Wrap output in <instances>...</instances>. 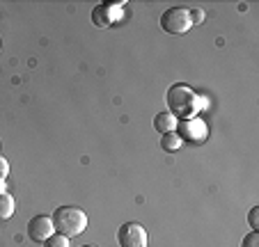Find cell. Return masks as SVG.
<instances>
[{
  "label": "cell",
  "instance_id": "obj_1",
  "mask_svg": "<svg viewBox=\"0 0 259 247\" xmlns=\"http://www.w3.org/2000/svg\"><path fill=\"white\" fill-rule=\"evenodd\" d=\"M167 108H170L167 112H170L175 119H191L202 108V98L197 96L191 87L177 82V85H172V87L167 89Z\"/></svg>",
  "mask_w": 259,
  "mask_h": 247
},
{
  "label": "cell",
  "instance_id": "obj_2",
  "mask_svg": "<svg viewBox=\"0 0 259 247\" xmlns=\"http://www.w3.org/2000/svg\"><path fill=\"white\" fill-rule=\"evenodd\" d=\"M51 220H53L55 233H62L67 238L80 236L88 229V215L78 206H58L51 215Z\"/></svg>",
  "mask_w": 259,
  "mask_h": 247
},
{
  "label": "cell",
  "instance_id": "obj_3",
  "mask_svg": "<svg viewBox=\"0 0 259 247\" xmlns=\"http://www.w3.org/2000/svg\"><path fill=\"white\" fill-rule=\"evenodd\" d=\"M161 28L170 34H184L193 28L186 7H170L161 14Z\"/></svg>",
  "mask_w": 259,
  "mask_h": 247
},
{
  "label": "cell",
  "instance_id": "obj_4",
  "mask_svg": "<svg viewBox=\"0 0 259 247\" xmlns=\"http://www.w3.org/2000/svg\"><path fill=\"white\" fill-rule=\"evenodd\" d=\"M117 242H119V247H147L149 245V233H147V229L142 224L126 222L119 227Z\"/></svg>",
  "mask_w": 259,
  "mask_h": 247
},
{
  "label": "cell",
  "instance_id": "obj_5",
  "mask_svg": "<svg viewBox=\"0 0 259 247\" xmlns=\"http://www.w3.org/2000/svg\"><path fill=\"white\" fill-rule=\"evenodd\" d=\"M124 3H99L92 10V23L97 28H113L122 19Z\"/></svg>",
  "mask_w": 259,
  "mask_h": 247
},
{
  "label": "cell",
  "instance_id": "obj_6",
  "mask_svg": "<svg viewBox=\"0 0 259 247\" xmlns=\"http://www.w3.org/2000/svg\"><path fill=\"white\" fill-rule=\"evenodd\" d=\"M177 128H179V133L177 135L181 137V140H188V142H204L206 135H209V128H206V124L202 119H197V117H191V119H184L177 124Z\"/></svg>",
  "mask_w": 259,
  "mask_h": 247
},
{
  "label": "cell",
  "instance_id": "obj_7",
  "mask_svg": "<svg viewBox=\"0 0 259 247\" xmlns=\"http://www.w3.org/2000/svg\"><path fill=\"white\" fill-rule=\"evenodd\" d=\"M53 233H55V227H53L51 215H34L28 222V236L32 242H44V240H49Z\"/></svg>",
  "mask_w": 259,
  "mask_h": 247
},
{
  "label": "cell",
  "instance_id": "obj_8",
  "mask_svg": "<svg viewBox=\"0 0 259 247\" xmlns=\"http://www.w3.org/2000/svg\"><path fill=\"white\" fill-rule=\"evenodd\" d=\"M177 124H179V121H177L167 110L165 112H158V115L154 117V128H156L161 135H165V133H175L177 131Z\"/></svg>",
  "mask_w": 259,
  "mask_h": 247
},
{
  "label": "cell",
  "instance_id": "obj_9",
  "mask_svg": "<svg viewBox=\"0 0 259 247\" xmlns=\"http://www.w3.org/2000/svg\"><path fill=\"white\" fill-rule=\"evenodd\" d=\"M14 197L10 192H0V220H10L14 215Z\"/></svg>",
  "mask_w": 259,
  "mask_h": 247
},
{
  "label": "cell",
  "instance_id": "obj_10",
  "mask_svg": "<svg viewBox=\"0 0 259 247\" xmlns=\"http://www.w3.org/2000/svg\"><path fill=\"white\" fill-rule=\"evenodd\" d=\"M181 142H184V140L177 135V131L175 133H165V135L161 137V149L163 151H177L181 146Z\"/></svg>",
  "mask_w": 259,
  "mask_h": 247
},
{
  "label": "cell",
  "instance_id": "obj_11",
  "mask_svg": "<svg viewBox=\"0 0 259 247\" xmlns=\"http://www.w3.org/2000/svg\"><path fill=\"white\" fill-rule=\"evenodd\" d=\"M44 247H69V238L62 233H53L49 240H44Z\"/></svg>",
  "mask_w": 259,
  "mask_h": 247
},
{
  "label": "cell",
  "instance_id": "obj_12",
  "mask_svg": "<svg viewBox=\"0 0 259 247\" xmlns=\"http://www.w3.org/2000/svg\"><path fill=\"white\" fill-rule=\"evenodd\" d=\"M241 247H259V233L257 231H250L248 236L241 240Z\"/></svg>",
  "mask_w": 259,
  "mask_h": 247
},
{
  "label": "cell",
  "instance_id": "obj_13",
  "mask_svg": "<svg viewBox=\"0 0 259 247\" xmlns=\"http://www.w3.org/2000/svg\"><path fill=\"white\" fill-rule=\"evenodd\" d=\"M188 16H191V23L193 25H200L202 21H204V10H200V7H193V10H188Z\"/></svg>",
  "mask_w": 259,
  "mask_h": 247
},
{
  "label": "cell",
  "instance_id": "obj_14",
  "mask_svg": "<svg viewBox=\"0 0 259 247\" xmlns=\"http://www.w3.org/2000/svg\"><path fill=\"white\" fill-rule=\"evenodd\" d=\"M248 222H250V227H252V231H257V229H259V206H254V209H250Z\"/></svg>",
  "mask_w": 259,
  "mask_h": 247
},
{
  "label": "cell",
  "instance_id": "obj_15",
  "mask_svg": "<svg viewBox=\"0 0 259 247\" xmlns=\"http://www.w3.org/2000/svg\"><path fill=\"white\" fill-rule=\"evenodd\" d=\"M10 174V163H7L5 156H0V181H5Z\"/></svg>",
  "mask_w": 259,
  "mask_h": 247
},
{
  "label": "cell",
  "instance_id": "obj_16",
  "mask_svg": "<svg viewBox=\"0 0 259 247\" xmlns=\"http://www.w3.org/2000/svg\"><path fill=\"white\" fill-rule=\"evenodd\" d=\"M0 192H7V188H5V181H0Z\"/></svg>",
  "mask_w": 259,
  "mask_h": 247
},
{
  "label": "cell",
  "instance_id": "obj_17",
  "mask_svg": "<svg viewBox=\"0 0 259 247\" xmlns=\"http://www.w3.org/2000/svg\"><path fill=\"white\" fill-rule=\"evenodd\" d=\"M80 247H97V245H80Z\"/></svg>",
  "mask_w": 259,
  "mask_h": 247
}]
</instances>
